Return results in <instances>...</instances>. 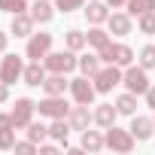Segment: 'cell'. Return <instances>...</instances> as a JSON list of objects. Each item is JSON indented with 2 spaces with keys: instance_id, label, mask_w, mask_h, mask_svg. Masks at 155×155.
<instances>
[{
  "instance_id": "6da1fadb",
  "label": "cell",
  "mask_w": 155,
  "mask_h": 155,
  "mask_svg": "<svg viewBox=\"0 0 155 155\" xmlns=\"http://www.w3.org/2000/svg\"><path fill=\"white\" fill-rule=\"evenodd\" d=\"M104 140H107V149H113V152H122V155L134 152V146H137V137L131 134V128H119V125H110V128H104Z\"/></svg>"
},
{
  "instance_id": "7a4b0ae2",
  "label": "cell",
  "mask_w": 155,
  "mask_h": 155,
  "mask_svg": "<svg viewBox=\"0 0 155 155\" xmlns=\"http://www.w3.org/2000/svg\"><path fill=\"white\" fill-rule=\"evenodd\" d=\"M79 52H73V49H61V52H49L46 58H43V64H46V70L49 73H73L76 67H79V58H76Z\"/></svg>"
},
{
  "instance_id": "3957f363",
  "label": "cell",
  "mask_w": 155,
  "mask_h": 155,
  "mask_svg": "<svg viewBox=\"0 0 155 155\" xmlns=\"http://www.w3.org/2000/svg\"><path fill=\"white\" fill-rule=\"evenodd\" d=\"M122 76H125V67H119V64H104V67L91 76V82H94L97 94H110L116 85H122Z\"/></svg>"
},
{
  "instance_id": "277c9868",
  "label": "cell",
  "mask_w": 155,
  "mask_h": 155,
  "mask_svg": "<svg viewBox=\"0 0 155 155\" xmlns=\"http://www.w3.org/2000/svg\"><path fill=\"white\" fill-rule=\"evenodd\" d=\"M122 85H125V91H134L137 97H143V94L149 91V85H152V79H149V70H146V67H140V64H131V67H125Z\"/></svg>"
},
{
  "instance_id": "5b68a950",
  "label": "cell",
  "mask_w": 155,
  "mask_h": 155,
  "mask_svg": "<svg viewBox=\"0 0 155 155\" xmlns=\"http://www.w3.org/2000/svg\"><path fill=\"white\" fill-rule=\"evenodd\" d=\"M70 110H73V107L67 104L64 94H46V97L37 104V113H40L43 119H67Z\"/></svg>"
},
{
  "instance_id": "8992f818",
  "label": "cell",
  "mask_w": 155,
  "mask_h": 155,
  "mask_svg": "<svg viewBox=\"0 0 155 155\" xmlns=\"http://www.w3.org/2000/svg\"><path fill=\"white\" fill-rule=\"evenodd\" d=\"M21 76H25V58H21V55H6V52H3V58H0V82L15 85Z\"/></svg>"
},
{
  "instance_id": "52a82bcc",
  "label": "cell",
  "mask_w": 155,
  "mask_h": 155,
  "mask_svg": "<svg viewBox=\"0 0 155 155\" xmlns=\"http://www.w3.org/2000/svg\"><path fill=\"white\" fill-rule=\"evenodd\" d=\"M52 40H55L52 34H43V31L37 34V31H34V34L28 37V46H25V58H31V61H43V58L52 52Z\"/></svg>"
},
{
  "instance_id": "ba28073f",
  "label": "cell",
  "mask_w": 155,
  "mask_h": 155,
  "mask_svg": "<svg viewBox=\"0 0 155 155\" xmlns=\"http://www.w3.org/2000/svg\"><path fill=\"white\" fill-rule=\"evenodd\" d=\"M70 94H73V101L76 104H94V97H97V88H94V82H91V76H76V79H70Z\"/></svg>"
},
{
  "instance_id": "9c48e42d",
  "label": "cell",
  "mask_w": 155,
  "mask_h": 155,
  "mask_svg": "<svg viewBox=\"0 0 155 155\" xmlns=\"http://www.w3.org/2000/svg\"><path fill=\"white\" fill-rule=\"evenodd\" d=\"M12 113V122H15V131H25L31 122H34V113H37V104L31 97H15V107L9 110Z\"/></svg>"
},
{
  "instance_id": "30bf717a",
  "label": "cell",
  "mask_w": 155,
  "mask_h": 155,
  "mask_svg": "<svg viewBox=\"0 0 155 155\" xmlns=\"http://www.w3.org/2000/svg\"><path fill=\"white\" fill-rule=\"evenodd\" d=\"M67 122H70L73 131H79V134H82L85 128H91V122H94V110H88V104H76V107L70 110Z\"/></svg>"
},
{
  "instance_id": "8fae6325",
  "label": "cell",
  "mask_w": 155,
  "mask_h": 155,
  "mask_svg": "<svg viewBox=\"0 0 155 155\" xmlns=\"http://www.w3.org/2000/svg\"><path fill=\"white\" fill-rule=\"evenodd\" d=\"M107 31H110L113 37H128V34L134 31V15H128V12H110Z\"/></svg>"
},
{
  "instance_id": "7c38bea8",
  "label": "cell",
  "mask_w": 155,
  "mask_h": 155,
  "mask_svg": "<svg viewBox=\"0 0 155 155\" xmlns=\"http://www.w3.org/2000/svg\"><path fill=\"white\" fill-rule=\"evenodd\" d=\"M82 12H85V21H88V25H107V18H110V3H107V0H88V3L82 6Z\"/></svg>"
},
{
  "instance_id": "4fadbf2b",
  "label": "cell",
  "mask_w": 155,
  "mask_h": 155,
  "mask_svg": "<svg viewBox=\"0 0 155 155\" xmlns=\"http://www.w3.org/2000/svg\"><path fill=\"white\" fill-rule=\"evenodd\" d=\"M28 12H31V18L37 21V25H49L52 18H55V3H52V0H34V3L28 6Z\"/></svg>"
},
{
  "instance_id": "5bb4252c",
  "label": "cell",
  "mask_w": 155,
  "mask_h": 155,
  "mask_svg": "<svg viewBox=\"0 0 155 155\" xmlns=\"http://www.w3.org/2000/svg\"><path fill=\"white\" fill-rule=\"evenodd\" d=\"M46 76H49V70H46V64L43 61H31V64H25V85H31V88H40L43 82H46Z\"/></svg>"
},
{
  "instance_id": "9a60e30c",
  "label": "cell",
  "mask_w": 155,
  "mask_h": 155,
  "mask_svg": "<svg viewBox=\"0 0 155 155\" xmlns=\"http://www.w3.org/2000/svg\"><path fill=\"white\" fill-rule=\"evenodd\" d=\"M131 134L137 137V143H146L155 134V122L149 116H131Z\"/></svg>"
},
{
  "instance_id": "2e32d148",
  "label": "cell",
  "mask_w": 155,
  "mask_h": 155,
  "mask_svg": "<svg viewBox=\"0 0 155 155\" xmlns=\"http://www.w3.org/2000/svg\"><path fill=\"white\" fill-rule=\"evenodd\" d=\"M79 146H82V152H101V149H107L104 131H91V128H85V131L79 134Z\"/></svg>"
},
{
  "instance_id": "e0dca14e",
  "label": "cell",
  "mask_w": 155,
  "mask_h": 155,
  "mask_svg": "<svg viewBox=\"0 0 155 155\" xmlns=\"http://www.w3.org/2000/svg\"><path fill=\"white\" fill-rule=\"evenodd\" d=\"M40 88L46 94H64V91H70V79H67V73H49Z\"/></svg>"
},
{
  "instance_id": "ac0fdd59",
  "label": "cell",
  "mask_w": 155,
  "mask_h": 155,
  "mask_svg": "<svg viewBox=\"0 0 155 155\" xmlns=\"http://www.w3.org/2000/svg\"><path fill=\"white\" fill-rule=\"evenodd\" d=\"M34 28H37V21L31 18V12H18V15H12L9 34H15V37H31V34H34Z\"/></svg>"
},
{
  "instance_id": "d6986e66",
  "label": "cell",
  "mask_w": 155,
  "mask_h": 155,
  "mask_svg": "<svg viewBox=\"0 0 155 155\" xmlns=\"http://www.w3.org/2000/svg\"><path fill=\"white\" fill-rule=\"evenodd\" d=\"M116 119H119L116 104H97L94 107V125L97 128H110V125H116Z\"/></svg>"
},
{
  "instance_id": "ffe728a7",
  "label": "cell",
  "mask_w": 155,
  "mask_h": 155,
  "mask_svg": "<svg viewBox=\"0 0 155 155\" xmlns=\"http://www.w3.org/2000/svg\"><path fill=\"white\" fill-rule=\"evenodd\" d=\"M70 122L67 119H52V125H49V140H55V143H61L64 149H70V143H67V137H70Z\"/></svg>"
},
{
  "instance_id": "44dd1931",
  "label": "cell",
  "mask_w": 155,
  "mask_h": 155,
  "mask_svg": "<svg viewBox=\"0 0 155 155\" xmlns=\"http://www.w3.org/2000/svg\"><path fill=\"white\" fill-rule=\"evenodd\" d=\"M134 49L128 46V43H113V61L110 64H119V67H131L134 64Z\"/></svg>"
},
{
  "instance_id": "7402d4cb",
  "label": "cell",
  "mask_w": 155,
  "mask_h": 155,
  "mask_svg": "<svg viewBox=\"0 0 155 155\" xmlns=\"http://www.w3.org/2000/svg\"><path fill=\"white\" fill-rule=\"evenodd\" d=\"M101 67H104V61L97 58V52H94V55H91V52H85V55H79V67H76V70H79L82 76H94Z\"/></svg>"
},
{
  "instance_id": "603a6c76",
  "label": "cell",
  "mask_w": 155,
  "mask_h": 155,
  "mask_svg": "<svg viewBox=\"0 0 155 155\" xmlns=\"http://www.w3.org/2000/svg\"><path fill=\"white\" fill-rule=\"evenodd\" d=\"M113 104H116L119 116H137V94H134V91H125V94H119Z\"/></svg>"
},
{
  "instance_id": "cb8c5ba5",
  "label": "cell",
  "mask_w": 155,
  "mask_h": 155,
  "mask_svg": "<svg viewBox=\"0 0 155 155\" xmlns=\"http://www.w3.org/2000/svg\"><path fill=\"white\" fill-rule=\"evenodd\" d=\"M85 37H88V46H91L94 52H97V49H104L107 43H113V37H110V31H104L101 25H91V31H88Z\"/></svg>"
},
{
  "instance_id": "d4e9b609",
  "label": "cell",
  "mask_w": 155,
  "mask_h": 155,
  "mask_svg": "<svg viewBox=\"0 0 155 155\" xmlns=\"http://www.w3.org/2000/svg\"><path fill=\"white\" fill-rule=\"evenodd\" d=\"M64 46H67V49H73V52H82V49H88V37H85L82 31L70 28V31L64 34Z\"/></svg>"
},
{
  "instance_id": "484cf974",
  "label": "cell",
  "mask_w": 155,
  "mask_h": 155,
  "mask_svg": "<svg viewBox=\"0 0 155 155\" xmlns=\"http://www.w3.org/2000/svg\"><path fill=\"white\" fill-rule=\"evenodd\" d=\"M125 12L134 15V18H140V15H146V12H155V0H128V3H125Z\"/></svg>"
},
{
  "instance_id": "4316f807",
  "label": "cell",
  "mask_w": 155,
  "mask_h": 155,
  "mask_svg": "<svg viewBox=\"0 0 155 155\" xmlns=\"http://www.w3.org/2000/svg\"><path fill=\"white\" fill-rule=\"evenodd\" d=\"M25 134H28V140H34V143L40 146L43 140H49V125H43V122H31V125L25 128Z\"/></svg>"
},
{
  "instance_id": "83f0119b",
  "label": "cell",
  "mask_w": 155,
  "mask_h": 155,
  "mask_svg": "<svg viewBox=\"0 0 155 155\" xmlns=\"http://www.w3.org/2000/svg\"><path fill=\"white\" fill-rule=\"evenodd\" d=\"M137 61H140V67L155 70V43H146V46L137 52Z\"/></svg>"
},
{
  "instance_id": "f1b7e54d",
  "label": "cell",
  "mask_w": 155,
  "mask_h": 155,
  "mask_svg": "<svg viewBox=\"0 0 155 155\" xmlns=\"http://www.w3.org/2000/svg\"><path fill=\"white\" fill-rule=\"evenodd\" d=\"M31 0H0V12H9V15H18V12H28Z\"/></svg>"
},
{
  "instance_id": "f546056e",
  "label": "cell",
  "mask_w": 155,
  "mask_h": 155,
  "mask_svg": "<svg viewBox=\"0 0 155 155\" xmlns=\"http://www.w3.org/2000/svg\"><path fill=\"white\" fill-rule=\"evenodd\" d=\"M137 31L146 34V37H155V12H146L137 18Z\"/></svg>"
},
{
  "instance_id": "4dcf8cb0",
  "label": "cell",
  "mask_w": 155,
  "mask_h": 155,
  "mask_svg": "<svg viewBox=\"0 0 155 155\" xmlns=\"http://www.w3.org/2000/svg\"><path fill=\"white\" fill-rule=\"evenodd\" d=\"M52 3H55V9H58V12H64V15H67V12L82 9V6H85V0H52Z\"/></svg>"
},
{
  "instance_id": "1f68e13d",
  "label": "cell",
  "mask_w": 155,
  "mask_h": 155,
  "mask_svg": "<svg viewBox=\"0 0 155 155\" xmlns=\"http://www.w3.org/2000/svg\"><path fill=\"white\" fill-rule=\"evenodd\" d=\"M15 143H18V140H15V128H12V131H0V152H12Z\"/></svg>"
},
{
  "instance_id": "d6a6232c",
  "label": "cell",
  "mask_w": 155,
  "mask_h": 155,
  "mask_svg": "<svg viewBox=\"0 0 155 155\" xmlns=\"http://www.w3.org/2000/svg\"><path fill=\"white\" fill-rule=\"evenodd\" d=\"M37 149H40V146H37V143H34V140H18V143H15V149H12V152H18V155H34V152H37Z\"/></svg>"
},
{
  "instance_id": "836d02e7",
  "label": "cell",
  "mask_w": 155,
  "mask_h": 155,
  "mask_svg": "<svg viewBox=\"0 0 155 155\" xmlns=\"http://www.w3.org/2000/svg\"><path fill=\"white\" fill-rule=\"evenodd\" d=\"M58 146H61V143H55V140H52V143H49V140H43L37 152H40V155H55V152H58Z\"/></svg>"
},
{
  "instance_id": "e575fe53",
  "label": "cell",
  "mask_w": 155,
  "mask_h": 155,
  "mask_svg": "<svg viewBox=\"0 0 155 155\" xmlns=\"http://www.w3.org/2000/svg\"><path fill=\"white\" fill-rule=\"evenodd\" d=\"M15 122H12V113H0V131H12Z\"/></svg>"
},
{
  "instance_id": "d590c367",
  "label": "cell",
  "mask_w": 155,
  "mask_h": 155,
  "mask_svg": "<svg viewBox=\"0 0 155 155\" xmlns=\"http://www.w3.org/2000/svg\"><path fill=\"white\" fill-rule=\"evenodd\" d=\"M143 97H146V107H149V110H155V82L149 85V91H146Z\"/></svg>"
},
{
  "instance_id": "8d00e7d4",
  "label": "cell",
  "mask_w": 155,
  "mask_h": 155,
  "mask_svg": "<svg viewBox=\"0 0 155 155\" xmlns=\"http://www.w3.org/2000/svg\"><path fill=\"white\" fill-rule=\"evenodd\" d=\"M6 46H9V34H6V31H0V55L6 52Z\"/></svg>"
},
{
  "instance_id": "74e56055",
  "label": "cell",
  "mask_w": 155,
  "mask_h": 155,
  "mask_svg": "<svg viewBox=\"0 0 155 155\" xmlns=\"http://www.w3.org/2000/svg\"><path fill=\"white\" fill-rule=\"evenodd\" d=\"M6 101H9V85L0 82V104H6Z\"/></svg>"
},
{
  "instance_id": "f35d334b",
  "label": "cell",
  "mask_w": 155,
  "mask_h": 155,
  "mask_svg": "<svg viewBox=\"0 0 155 155\" xmlns=\"http://www.w3.org/2000/svg\"><path fill=\"white\" fill-rule=\"evenodd\" d=\"M107 3H110V9H122V6L128 3V0H107Z\"/></svg>"
},
{
  "instance_id": "ab89813d",
  "label": "cell",
  "mask_w": 155,
  "mask_h": 155,
  "mask_svg": "<svg viewBox=\"0 0 155 155\" xmlns=\"http://www.w3.org/2000/svg\"><path fill=\"white\" fill-rule=\"evenodd\" d=\"M152 122H155V119H152Z\"/></svg>"
}]
</instances>
